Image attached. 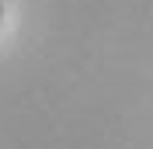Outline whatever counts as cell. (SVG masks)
Listing matches in <instances>:
<instances>
[{"label":"cell","instance_id":"1","mask_svg":"<svg viewBox=\"0 0 153 149\" xmlns=\"http://www.w3.org/2000/svg\"><path fill=\"white\" fill-rule=\"evenodd\" d=\"M0 14H4V4H0Z\"/></svg>","mask_w":153,"mask_h":149}]
</instances>
